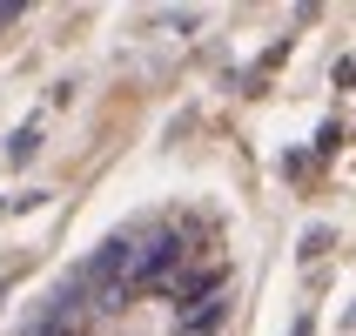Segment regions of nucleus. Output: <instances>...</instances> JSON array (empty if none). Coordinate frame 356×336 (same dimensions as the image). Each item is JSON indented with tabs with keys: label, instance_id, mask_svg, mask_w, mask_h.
<instances>
[]
</instances>
